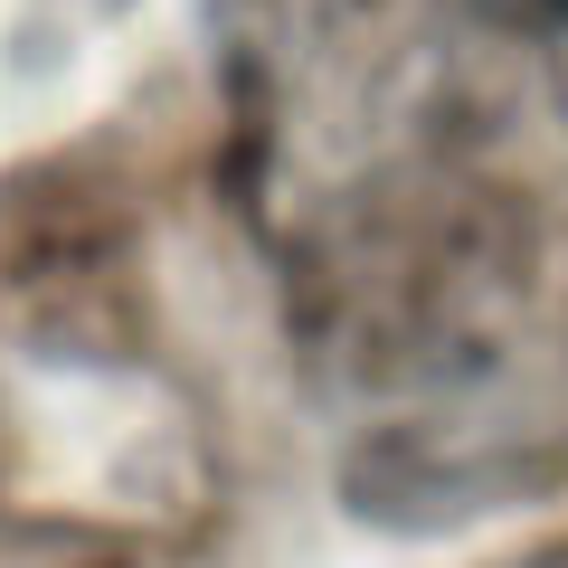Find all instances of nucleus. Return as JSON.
Segmentation results:
<instances>
[{"label":"nucleus","mask_w":568,"mask_h":568,"mask_svg":"<svg viewBox=\"0 0 568 568\" xmlns=\"http://www.w3.org/2000/svg\"><path fill=\"white\" fill-rule=\"evenodd\" d=\"M540 10H549V20H559V29H568V0H540Z\"/></svg>","instance_id":"obj_1"}]
</instances>
